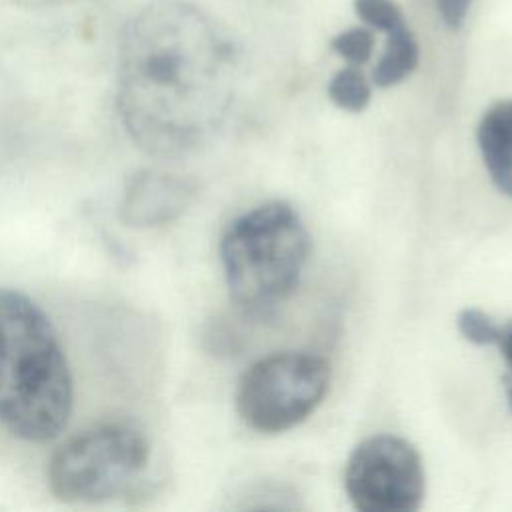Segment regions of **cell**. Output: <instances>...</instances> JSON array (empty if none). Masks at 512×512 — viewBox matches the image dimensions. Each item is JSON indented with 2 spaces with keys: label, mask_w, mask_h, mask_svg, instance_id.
<instances>
[{
  "label": "cell",
  "mask_w": 512,
  "mask_h": 512,
  "mask_svg": "<svg viewBox=\"0 0 512 512\" xmlns=\"http://www.w3.org/2000/svg\"><path fill=\"white\" fill-rule=\"evenodd\" d=\"M12 4L16 6H22V8H34V10H40V8H62V6H74V4H82V2H88V0H10Z\"/></svg>",
  "instance_id": "cell-16"
},
{
  "label": "cell",
  "mask_w": 512,
  "mask_h": 512,
  "mask_svg": "<svg viewBox=\"0 0 512 512\" xmlns=\"http://www.w3.org/2000/svg\"><path fill=\"white\" fill-rule=\"evenodd\" d=\"M238 46L222 22L184 0H152L122 26L116 106L134 144L162 158L200 148L224 122Z\"/></svg>",
  "instance_id": "cell-1"
},
{
  "label": "cell",
  "mask_w": 512,
  "mask_h": 512,
  "mask_svg": "<svg viewBox=\"0 0 512 512\" xmlns=\"http://www.w3.org/2000/svg\"><path fill=\"white\" fill-rule=\"evenodd\" d=\"M354 12L362 22L382 32L406 22L402 8L394 0H354Z\"/></svg>",
  "instance_id": "cell-12"
},
{
  "label": "cell",
  "mask_w": 512,
  "mask_h": 512,
  "mask_svg": "<svg viewBox=\"0 0 512 512\" xmlns=\"http://www.w3.org/2000/svg\"><path fill=\"white\" fill-rule=\"evenodd\" d=\"M330 48L338 56L348 60L352 66L364 64L370 60V56L374 52V36L370 30H366L362 26L346 28L330 40Z\"/></svg>",
  "instance_id": "cell-11"
},
{
  "label": "cell",
  "mask_w": 512,
  "mask_h": 512,
  "mask_svg": "<svg viewBox=\"0 0 512 512\" xmlns=\"http://www.w3.org/2000/svg\"><path fill=\"white\" fill-rule=\"evenodd\" d=\"M190 178L164 170L134 174L120 200V218L132 228H156L180 218L196 198Z\"/></svg>",
  "instance_id": "cell-7"
},
{
  "label": "cell",
  "mask_w": 512,
  "mask_h": 512,
  "mask_svg": "<svg viewBox=\"0 0 512 512\" xmlns=\"http://www.w3.org/2000/svg\"><path fill=\"white\" fill-rule=\"evenodd\" d=\"M476 138L494 186L512 198V100H500L484 112Z\"/></svg>",
  "instance_id": "cell-8"
},
{
  "label": "cell",
  "mask_w": 512,
  "mask_h": 512,
  "mask_svg": "<svg viewBox=\"0 0 512 512\" xmlns=\"http://www.w3.org/2000/svg\"><path fill=\"white\" fill-rule=\"evenodd\" d=\"M328 96L346 112H362L370 102L372 90L366 76L358 68L346 66L330 78Z\"/></svg>",
  "instance_id": "cell-10"
},
{
  "label": "cell",
  "mask_w": 512,
  "mask_h": 512,
  "mask_svg": "<svg viewBox=\"0 0 512 512\" xmlns=\"http://www.w3.org/2000/svg\"><path fill=\"white\" fill-rule=\"evenodd\" d=\"M74 380L44 310L0 286V424L26 442L54 440L68 424Z\"/></svg>",
  "instance_id": "cell-2"
},
{
  "label": "cell",
  "mask_w": 512,
  "mask_h": 512,
  "mask_svg": "<svg viewBox=\"0 0 512 512\" xmlns=\"http://www.w3.org/2000/svg\"><path fill=\"white\" fill-rule=\"evenodd\" d=\"M330 388V364L308 352H278L254 362L236 388V410L262 434L286 432L304 422Z\"/></svg>",
  "instance_id": "cell-5"
},
{
  "label": "cell",
  "mask_w": 512,
  "mask_h": 512,
  "mask_svg": "<svg viewBox=\"0 0 512 512\" xmlns=\"http://www.w3.org/2000/svg\"><path fill=\"white\" fill-rule=\"evenodd\" d=\"M506 396H508V406L512 410V376L506 378Z\"/></svg>",
  "instance_id": "cell-17"
},
{
  "label": "cell",
  "mask_w": 512,
  "mask_h": 512,
  "mask_svg": "<svg viewBox=\"0 0 512 512\" xmlns=\"http://www.w3.org/2000/svg\"><path fill=\"white\" fill-rule=\"evenodd\" d=\"M472 0H434L436 10L448 28H460L468 16Z\"/></svg>",
  "instance_id": "cell-14"
},
{
  "label": "cell",
  "mask_w": 512,
  "mask_h": 512,
  "mask_svg": "<svg viewBox=\"0 0 512 512\" xmlns=\"http://www.w3.org/2000/svg\"><path fill=\"white\" fill-rule=\"evenodd\" d=\"M458 330L472 344H496L500 324L478 308H464L458 314Z\"/></svg>",
  "instance_id": "cell-13"
},
{
  "label": "cell",
  "mask_w": 512,
  "mask_h": 512,
  "mask_svg": "<svg viewBox=\"0 0 512 512\" xmlns=\"http://www.w3.org/2000/svg\"><path fill=\"white\" fill-rule=\"evenodd\" d=\"M150 456V440L138 426L96 424L54 450L46 470L48 486L62 502H106L126 494L140 480Z\"/></svg>",
  "instance_id": "cell-4"
},
{
  "label": "cell",
  "mask_w": 512,
  "mask_h": 512,
  "mask_svg": "<svg viewBox=\"0 0 512 512\" xmlns=\"http://www.w3.org/2000/svg\"><path fill=\"white\" fill-rule=\"evenodd\" d=\"M496 344L500 346L502 356H504V360H506V364L510 368V376H512V320L500 324V332H498Z\"/></svg>",
  "instance_id": "cell-15"
},
{
  "label": "cell",
  "mask_w": 512,
  "mask_h": 512,
  "mask_svg": "<svg viewBox=\"0 0 512 512\" xmlns=\"http://www.w3.org/2000/svg\"><path fill=\"white\" fill-rule=\"evenodd\" d=\"M418 60L420 48L408 24L404 22L392 28L390 32H386V44L372 74L374 84L380 88L400 84L416 70Z\"/></svg>",
  "instance_id": "cell-9"
},
{
  "label": "cell",
  "mask_w": 512,
  "mask_h": 512,
  "mask_svg": "<svg viewBox=\"0 0 512 512\" xmlns=\"http://www.w3.org/2000/svg\"><path fill=\"white\" fill-rule=\"evenodd\" d=\"M308 252V230L286 202H268L234 218L220 238L232 300L248 312L272 308L298 284Z\"/></svg>",
  "instance_id": "cell-3"
},
{
  "label": "cell",
  "mask_w": 512,
  "mask_h": 512,
  "mask_svg": "<svg viewBox=\"0 0 512 512\" xmlns=\"http://www.w3.org/2000/svg\"><path fill=\"white\" fill-rule=\"evenodd\" d=\"M344 488L362 512H414L426 490L422 458L400 436H370L350 454Z\"/></svg>",
  "instance_id": "cell-6"
}]
</instances>
